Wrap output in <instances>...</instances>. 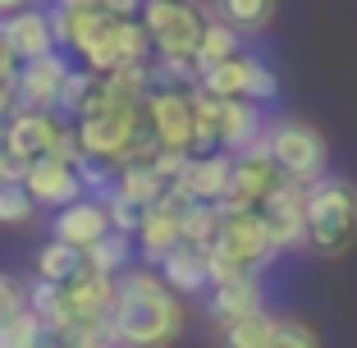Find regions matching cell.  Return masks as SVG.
Returning a JSON list of instances; mask_svg holds the SVG:
<instances>
[{
  "label": "cell",
  "mask_w": 357,
  "mask_h": 348,
  "mask_svg": "<svg viewBox=\"0 0 357 348\" xmlns=\"http://www.w3.org/2000/svg\"><path fill=\"white\" fill-rule=\"evenodd\" d=\"M23 5H28V0H0V19H5V14H14V10H23Z\"/></svg>",
  "instance_id": "e575fe53"
},
{
  "label": "cell",
  "mask_w": 357,
  "mask_h": 348,
  "mask_svg": "<svg viewBox=\"0 0 357 348\" xmlns=\"http://www.w3.org/2000/svg\"><path fill=\"white\" fill-rule=\"evenodd\" d=\"M261 307H266V294H261V280H252V275L211 285V294H206V317L215 321V326L243 317V312H261Z\"/></svg>",
  "instance_id": "ac0fdd59"
},
{
  "label": "cell",
  "mask_w": 357,
  "mask_h": 348,
  "mask_svg": "<svg viewBox=\"0 0 357 348\" xmlns=\"http://www.w3.org/2000/svg\"><path fill=\"white\" fill-rule=\"evenodd\" d=\"M202 92L220 96V101H229V96H243V101H275L280 96V78H275V69L266 60H257V55H229V60L211 64V69H202L197 78Z\"/></svg>",
  "instance_id": "5b68a950"
},
{
  "label": "cell",
  "mask_w": 357,
  "mask_h": 348,
  "mask_svg": "<svg viewBox=\"0 0 357 348\" xmlns=\"http://www.w3.org/2000/svg\"><path fill=\"white\" fill-rule=\"evenodd\" d=\"M280 183V169H275L271 151H266V137L257 142V147L238 151V156L229 160V183H225L220 192V215H234V211H252L257 202L266 197V192Z\"/></svg>",
  "instance_id": "52a82bcc"
},
{
  "label": "cell",
  "mask_w": 357,
  "mask_h": 348,
  "mask_svg": "<svg viewBox=\"0 0 357 348\" xmlns=\"http://www.w3.org/2000/svg\"><path fill=\"white\" fill-rule=\"evenodd\" d=\"M151 271H156L178 298H192V294H202V289H211L206 252H202V248H188V243H174V248L151 266Z\"/></svg>",
  "instance_id": "e0dca14e"
},
{
  "label": "cell",
  "mask_w": 357,
  "mask_h": 348,
  "mask_svg": "<svg viewBox=\"0 0 357 348\" xmlns=\"http://www.w3.org/2000/svg\"><path fill=\"white\" fill-rule=\"evenodd\" d=\"M23 312H28V285L14 280L10 271H0V330L10 326V321H19Z\"/></svg>",
  "instance_id": "f546056e"
},
{
  "label": "cell",
  "mask_w": 357,
  "mask_h": 348,
  "mask_svg": "<svg viewBox=\"0 0 357 348\" xmlns=\"http://www.w3.org/2000/svg\"><path fill=\"white\" fill-rule=\"evenodd\" d=\"M37 335H42V321L32 312H23L19 321H10L0 330V348H37Z\"/></svg>",
  "instance_id": "4dcf8cb0"
},
{
  "label": "cell",
  "mask_w": 357,
  "mask_h": 348,
  "mask_svg": "<svg viewBox=\"0 0 357 348\" xmlns=\"http://www.w3.org/2000/svg\"><path fill=\"white\" fill-rule=\"evenodd\" d=\"M96 5L115 19H137V10H142V0H96Z\"/></svg>",
  "instance_id": "1f68e13d"
},
{
  "label": "cell",
  "mask_w": 357,
  "mask_h": 348,
  "mask_svg": "<svg viewBox=\"0 0 357 348\" xmlns=\"http://www.w3.org/2000/svg\"><path fill=\"white\" fill-rule=\"evenodd\" d=\"M271 326H275V317L271 312H243V317H234V321H220V348H261L266 339H271Z\"/></svg>",
  "instance_id": "603a6c76"
},
{
  "label": "cell",
  "mask_w": 357,
  "mask_h": 348,
  "mask_svg": "<svg viewBox=\"0 0 357 348\" xmlns=\"http://www.w3.org/2000/svg\"><path fill=\"white\" fill-rule=\"evenodd\" d=\"M0 183H5V179H0Z\"/></svg>",
  "instance_id": "d590c367"
},
{
  "label": "cell",
  "mask_w": 357,
  "mask_h": 348,
  "mask_svg": "<svg viewBox=\"0 0 357 348\" xmlns=\"http://www.w3.org/2000/svg\"><path fill=\"white\" fill-rule=\"evenodd\" d=\"M220 206L215 202H183V211H178V243H188V248H202L206 252L215 234H220Z\"/></svg>",
  "instance_id": "7402d4cb"
},
{
  "label": "cell",
  "mask_w": 357,
  "mask_h": 348,
  "mask_svg": "<svg viewBox=\"0 0 357 348\" xmlns=\"http://www.w3.org/2000/svg\"><path fill=\"white\" fill-rule=\"evenodd\" d=\"M307 248L316 257H344L357 243V183L344 174H321L303 188Z\"/></svg>",
  "instance_id": "7a4b0ae2"
},
{
  "label": "cell",
  "mask_w": 357,
  "mask_h": 348,
  "mask_svg": "<svg viewBox=\"0 0 357 348\" xmlns=\"http://www.w3.org/2000/svg\"><path fill=\"white\" fill-rule=\"evenodd\" d=\"M261 348H321V339H316V330L307 326V321H298V317H275L271 339H266Z\"/></svg>",
  "instance_id": "f1b7e54d"
},
{
  "label": "cell",
  "mask_w": 357,
  "mask_h": 348,
  "mask_svg": "<svg viewBox=\"0 0 357 348\" xmlns=\"http://www.w3.org/2000/svg\"><path fill=\"white\" fill-rule=\"evenodd\" d=\"M206 14L229 23L238 37H261L275 23V0H206Z\"/></svg>",
  "instance_id": "d6986e66"
},
{
  "label": "cell",
  "mask_w": 357,
  "mask_h": 348,
  "mask_svg": "<svg viewBox=\"0 0 357 348\" xmlns=\"http://www.w3.org/2000/svg\"><path fill=\"white\" fill-rule=\"evenodd\" d=\"M266 110L257 106V101H243V96H229V101H220V115H215V137H220V151H229V156H238V151L257 147L266 137Z\"/></svg>",
  "instance_id": "4fadbf2b"
},
{
  "label": "cell",
  "mask_w": 357,
  "mask_h": 348,
  "mask_svg": "<svg viewBox=\"0 0 357 348\" xmlns=\"http://www.w3.org/2000/svg\"><path fill=\"white\" fill-rule=\"evenodd\" d=\"M188 326L183 298L160 280L151 266H128L115 275L105 335L115 348H174Z\"/></svg>",
  "instance_id": "6da1fadb"
},
{
  "label": "cell",
  "mask_w": 357,
  "mask_h": 348,
  "mask_svg": "<svg viewBox=\"0 0 357 348\" xmlns=\"http://www.w3.org/2000/svg\"><path fill=\"white\" fill-rule=\"evenodd\" d=\"M266 151H271L280 179L312 183L330 169V142L321 128L303 124V119H284V124L266 128Z\"/></svg>",
  "instance_id": "277c9868"
},
{
  "label": "cell",
  "mask_w": 357,
  "mask_h": 348,
  "mask_svg": "<svg viewBox=\"0 0 357 348\" xmlns=\"http://www.w3.org/2000/svg\"><path fill=\"white\" fill-rule=\"evenodd\" d=\"M165 188H169V183L160 179L151 165H124V169H115V192H119V197H128L133 206H142V211H147Z\"/></svg>",
  "instance_id": "d4e9b609"
},
{
  "label": "cell",
  "mask_w": 357,
  "mask_h": 348,
  "mask_svg": "<svg viewBox=\"0 0 357 348\" xmlns=\"http://www.w3.org/2000/svg\"><path fill=\"white\" fill-rule=\"evenodd\" d=\"M14 110V74H0V124Z\"/></svg>",
  "instance_id": "d6a6232c"
},
{
  "label": "cell",
  "mask_w": 357,
  "mask_h": 348,
  "mask_svg": "<svg viewBox=\"0 0 357 348\" xmlns=\"http://www.w3.org/2000/svg\"><path fill=\"white\" fill-rule=\"evenodd\" d=\"M28 312L42 321L46 330H64V285L32 280V285H28Z\"/></svg>",
  "instance_id": "484cf974"
},
{
  "label": "cell",
  "mask_w": 357,
  "mask_h": 348,
  "mask_svg": "<svg viewBox=\"0 0 357 348\" xmlns=\"http://www.w3.org/2000/svg\"><path fill=\"white\" fill-rule=\"evenodd\" d=\"M137 128H142V106H105V110H92V115L74 119V142L83 156L115 165Z\"/></svg>",
  "instance_id": "8992f818"
},
{
  "label": "cell",
  "mask_w": 357,
  "mask_h": 348,
  "mask_svg": "<svg viewBox=\"0 0 357 348\" xmlns=\"http://www.w3.org/2000/svg\"><path fill=\"white\" fill-rule=\"evenodd\" d=\"M83 257H87V271H96V275H124L128 266H133V234H119V229H105L96 243H87L83 248Z\"/></svg>",
  "instance_id": "ffe728a7"
},
{
  "label": "cell",
  "mask_w": 357,
  "mask_h": 348,
  "mask_svg": "<svg viewBox=\"0 0 357 348\" xmlns=\"http://www.w3.org/2000/svg\"><path fill=\"white\" fill-rule=\"evenodd\" d=\"M74 64L64 51H46L37 60H23L14 69V106L23 110H55V96H60V83Z\"/></svg>",
  "instance_id": "8fae6325"
},
{
  "label": "cell",
  "mask_w": 357,
  "mask_h": 348,
  "mask_svg": "<svg viewBox=\"0 0 357 348\" xmlns=\"http://www.w3.org/2000/svg\"><path fill=\"white\" fill-rule=\"evenodd\" d=\"M303 188H307V183L280 179L261 202H257V211H261L266 225H271V243L280 248V252H298V248H307V206H303Z\"/></svg>",
  "instance_id": "9c48e42d"
},
{
  "label": "cell",
  "mask_w": 357,
  "mask_h": 348,
  "mask_svg": "<svg viewBox=\"0 0 357 348\" xmlns=\"http://www.w3.org/2000/svg\"><path fill=\"white\" fill-rule=\"evenodd\" d=\"M92 83H96L92 69H69L64 83H60V96H55V115L74 124L78 110H83V101H87V92H92Z\"/></svg>",
  "instance_id": "83f0119b"
},
{
  "label": "cell",
  "mask_w": 357,
  "mask_h": 348,
  "mask_svg": "<svg viewBox=\"0 0 357 348\" xmlns=\"http://www.w3.org/2000/svg\"><path fill=\"white\" fill-rule=\"evenodd\" d=\"M229 55H238V32H234L229 23H220V19H206V23H202V37H197V51H192V60H197V78H202V69L229 60Z\"/></svg>",
  "instance_id": "cb8c5ba5"
},
{
  "label": "cell",
  "mask_w": 357,
  "mask_h": 348,
  "mask_svg": "<svg viewBox=\"0 0 357 348\" xmlns=\"http://www.w3.org/2000/svg\"><path fill=\"white\" fill-rule=\"evenodd\" d=\"M0 32H5V46H10L14 60H37V55L55 51V37H51V19H46V10H37V5H23V10L5 14L0 19Z\"/></svg>",
  "instance_id": "9a60e30c"
},
{
  "label": "cell",
  "mask_w": 357,
  "mask_h": 348,
  "mask_svg": "<svg viewBox=\"0 0 357 348\" xmlns=\"http://www.w3.org/2000/svg\"><path fill=\"white\" fill-rule=\"evenodd\" d=\"M51 5H60V10H87V5H96V0H51Z\"/></svg>",
  "instance_id": "836d02e7"
},
{
  "label": "cell",
  "mask_w": 357,
  "mask_h": 348,
  "mask_svg": "<svg viewBox=\"0 0 357 348\" xmlns=\"http://www.w3.org/2000/svg\"><path fill=\"white\" fill-rule=\"evenodd\" d=\"M137 19H142V28L151 37V55H160V60H192L202 23L211 14L197 0H142Z\"/></svg>",
  "instance_id": "3957f363"
},
{
  "label": "cell",
  "mask_w": 357,
  "mask_h": 348,
  "mask_svg": "<svg viewBox=\"0 0 357 348\" xmlns=\"http://www.w3.org/2000/svg\"><path fill=\"white\" fill-rule=\"evenodd\" d=\"M115 280L96 271H78L64 285V335H105Z\"/></svg>",
  "instance_id": "ba28073f"
},
{
  "label": "cell",
  "mask_w": 357,
  "mask_h": 348,
  "mask_svg": "<svg viewBox=\"0 0 357 348\" xmlns=\"http://www.w3.org/2000/svg\"><path fill=\"white\" fill-rule=\"evenodd\" d=\"M78 271H87L83 248H74V243H60V239H46L42 248H37V280H51V285H69Z\"/></svg>",
  "instance_id": "44dd1931"
},
{
  "label": "cell",
  "mask_w": 357,
  "mask_h": 348,
  "mask_svg": "<svg viewBox=\"0 0 357 348\" xmlns=\"http://www.w3.org/2000/svg\"><path fill=\"white\" fill-rule=\"evenodd\" d=\"M32 215H37V202L28 197V188L19 179L0 183V225L5 229H23V225H32Z\"/></svg>",
  "instance_id": "4316f807"
},
{
  "label": "cell",
  "mask_w": 357,
  "mask_h": 348,
  "mask_svg": "<svg viewBox=\"0 0 357 348\" xmlns=\"http://www.w3.org/2000/svg\"><path fill=\"white\" fill-rule=\"evenodd\" d=\"M105 229H110V215H105V206L92 202V197H78V202H69V206H60L55 220H51V239L74 243V248L96 243Z\"/></svg>",
  "instance_id": "2e32d148"
},
{
  "label": "cell",
  "mask_w": 357,
  "mask_h": 348,
  "mask_svg": "<svg viewBox=\"0 0 357 348\" xmlns=\"http://www.w3.org/2000/svg\"><path fill=\"white\" fill-rule=\"evenodd\" d=\"M229 151H206V156H188V165L178 169V179L169 188L183 202H220L225 183H229Z\"/></svg>",
  "instance_id": "5bb4252c"
},
{
  "label": "cell",
  "mask_w": 357,
  "mask_h": 348,
  "mask_svg": "<svg viewBox=\"0 0 357 348\" xmlns=\"http://www.w3.org/2000/svg\"><path fill=\"white\" fill-rule=\"evenodd\" d=\"M23 188H28V197L37 202V211L42 206H51V211H60V206H69V202L83 197V183H78L74 174V160H60V156H37L28 169H23Z\"/></svg>",
  "instance_id": "7c38bea8"
},
{
  "label": "cell",
  "mask_w": 357,
  "mask_h": 348,
  "mask_svg": "<svg viewBox=\"0 0 357 348\" xmlns=\"http://www.w3.org/2000/svg\"><path fill=\"white\" fill-rule=\"evenodd\" d=\"M142 119L160 147H192V92L183 87H156L142 96Z\"/></svg>",
  "instance_id": "30bf717a"
}]
</instances>
